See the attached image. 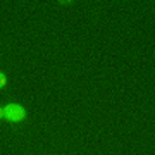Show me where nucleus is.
<instances>
[{"instance_id":"7ed1b4c3","label":"nucleus","mask_w":155,"mask_h":155,"mask_svg":"<svg viewBox=\"0 0 155 155\" xmlns=\"http://www.w3.org/2000/svg\"><path fill=\"white\" fill-rule=\"evenodd\" d=\"M0 117H4V109H0Z\"/></svg>"},{"instance_id":"f03ea898","label":"nucleus","mask_w":155,"mask_h":155,"mask_svg":"<svg viewBox=\"0 0 155 155\" xmlns=\"http://www.w3.org/2000/svg\"><path fill=\"white\" fill-rule=\"evenodd\" d=\"M5 86V76H4V72H0V88H4Z\"/></svg>"},{"instance_id":"f257e3e1","label":"nucleus","mask_w":155,"mask_h":155,"mask_svg":"<svg viewBox=\"0 0 155 155\" xmlns=\"http://www.w3.org/2000/svg\"><path fill=\"white\" fill-rule=\"evenodd\" d=\"M4 117L11 122L22 121V119L26 117V110H24L21 105H17V104H9V105L4 109Z\"/></svg>"}]
</instances>
